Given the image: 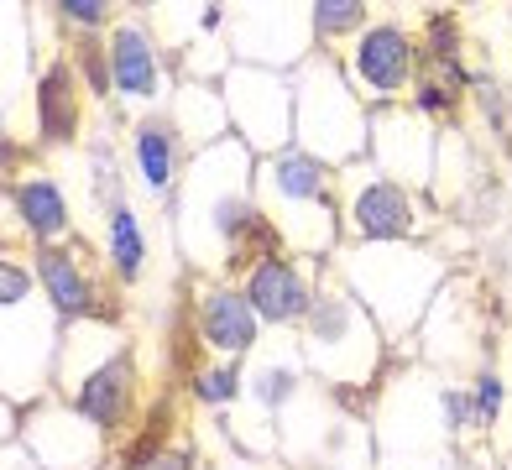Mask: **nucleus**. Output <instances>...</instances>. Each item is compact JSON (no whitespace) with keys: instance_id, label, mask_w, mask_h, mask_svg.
Wrapping results in <instances>:
<instances>
[{"instance_id":"4468645a","label":"nucleus","mask_w":512,"mask_h":470,"mask_svg":"<svg viewBox=\"0 0 512 470\" xmlns=\"http://www.w3.org/2000/svg\"><path fill=\"white\" fill-rule=\"evenodd\" d=\"M0 288H6V309H16V303L32 293V272L16 267V262H6V267H0Z\"/></svg>"},{"instance_id":"423d86ee","label":"nucleus","mask_w":512,"mask_h":470,"mask_svg":"<svg viewBox=\"0 0 512 470\" xmlns=\"http://www.w3.org/2000/svg\"><path fill=\"white\" fill-rule=\"evenodd\" d=\"M351 215H356V230L366 235V241H398V235L413 230V204L392 178H371L356 194Z\"/></svg>"},{"instance_id":"f8f14e48","label":"nucleus","mask_w":512,"mask_h":470,"mask_svg":"<svg viewBox=\"0 0 512 470\" xmlns=\"http://www.w3.org/2000/svg\"><path fill=\"white\" fill-rule=\"evenodd\" d=\"M194 392L204 397V403H230V397L241 392V371L230 366V361H220V366H204V371L194 376Z\"/></svg>"},{"instance_id":"f03ea898","label":"nucleus","mask_w":512,"mask_h":470,"mask_svg":"<svg viewBox=\"0 0 512 470\" xmlns=\"http://www.w3.org/2000/svg\"><path fill=\"white\" fill-rule=\"evenodd\" d=\"M246 303L256 309V319H267V324H288V319H304L309 314V303H314V293H309V282H304V272H298L288 256H256L251 262V272H246Z\"/></svg>"},{"instance_id":"f257e3e1","label":"nucleus","mask_w":512,"mask_h":470,"mask_svg":"<svg viewBox=\"0 0 512 470\" xmlns=\"http://www.w3.org/2000/svg\"><path fill=\"white\" fill-rule=\"evenodd\" d=\"M356 79L371 94H403L418 79V53L403 27H366L356 37Z\"/></svg>"},{"instance_id":"dca6fc26","label":"nucleus","mask_w":512,"mask_h":470,"mask_svg":"<svg viewBox=\"0 0 512 470\" xmlns=\"http://www.w3.org/2000/svg\"><path fill=\"white\" fill-rule=\"evenodd\" d=\"M476 392H481V423H492L497 408H502V382H497V376H481Z\"/></svg>"},{"instance_id":"9d476101","label":"nucleus","mask_w":512,"mask_h":470,"mask_svg":"<svg viewBox=\"0 0 512 470\" xmlns=\"http://www.w3.org/2000/svg\"><path fill=\"white\" fill-rule=\"evenodd\" d=\"M105 251H110V267L121 282H136L142 277V262H147V235L136 225V215L126 204H110V225H105Z\"/></svg>"},{"instance_id":"20e7f679","label":"nucleus","mask_w":512,"mask_h":470,"mask_svg":"<svg viewBox=\"0 0 512 470\" xmlns=\"http://www.w3.org/2000/svg\"><path fill=\"white\" fill-rule=\"evenodd\" d=\"M110 84L126 94V100H152L162 89V68L152 53V37L142 27H121L110 37Z\"/></svg>"},{"instance_id":"0eeeda50","label":"nucleus","mask_w":512,"mask_h":470,"mask_svg":"<svg viewBox=\"0 0 512 470\" xmlns=\"http://www.w3.org/2000/svg\"><path fill=\"white\" fill-rule=\"evenodd\" d=\"M126 403H131V361H126V356H115V361H105L100 371L84 376V387H79V413H84L89 423L115 429V423L126 418Z\"/></svg>"},{"instance_id":"6e6552de","label":"nucleus","mask_w":512,"mask_h":470,"mask_svg":"<svg viewBox=\"0 0 512 470\" xmlns=\"http://www.w3.org/2000/svg\"><path fill=\"white\" fill-rule=\"evenodd\" d=\"M131 162H136V178H142L147 188H168L173 173H178V162H183V141L168 121H142L131 131Z\"/></svg>"},{"instance_id":"7ed1b4c3","label":"nucleus","mask_w":512,"mask_h":470,"mask_svg":"<svg viewBox=\"0 0 512 470\" xmlns=\"http://www.w3.org/2000/svg\"><path fill=\"white\" fill-rule=\"evenodd\" d=\"M199 335L220 361H236L256 340V309L246 303L241 288H209L199 298Z\"/></svg>"},{"instance_id":"2eb2a0df","label":"nucleus","mask_w":512,"mask_h":470,"mask_svg":"<svg viewBox=\"0 0 512 470\" xmlns=\"http://www.w3.org/2000/svg\"><path fill=\"white\" fill-rule=\"evenodd\" d=\"M58 16L63 21H79V27H100V21L110 16V6L100 0V6H79V0H58Z\"/></svg>"},{"instance_id":"9b49d317","label":"nucleus","mask_w":512,"mask_h":470,"mask_svg":"<svg viewBox=\"0 0 512 470\" xmlns=\"http://www.w3.org/2000/svg\"><path fill=\"white\" fill-rule=\"evenodd\" d=\"M79 126V100H74V79H68V68H53L48 79H42V131L68 141Z\"/></svg>"},{"instance_id":"1a4fd4ad","label":"nucleus","mask_w":512,"mask_h":470,"mask_svg":"<svg viewBox=\"0 0 512 470\" xmlns=\"http://www.w3.org/2000/svg\"><path fill=\"white\" fill-rule=\"evenodd\" d=\"M11 204H16L21 225H27L42 246H53V241H63V235H68V199H63L58 183L27 178V183L11 188Z\"/></svg>"},{"instance_id":"ddd939ff","label":"nucleus","mask_w":512,"mask_h":470,"mask_svg":"<svg viewBox=\"0 0 512 470\" xmlns=\"http://www.w3.org/2000/svg\"><path fill=\"white\" fill-rule=\"evenodd\" d=\"M309 21H314V32H319V37H340V32L351 37V32H361L366 11H361V6H314Z\"/></svg>"},{"instance_id":"39448f33","label":"nucleus","mask_w":512,"mask_h":470,"mask_svg":"<svg viewBox=\"0 0 512 470\" xmlns=\"http://www.w3.org/2000/svg\"><path fill=\"white\" fill-rule=\"evenodd\" d=\"M37 282H42V293H48L53 314H63V319H79V314L95 309V288H89L79 256L68 246H42L37 251Z\"/></svg>"}]
</instances>
